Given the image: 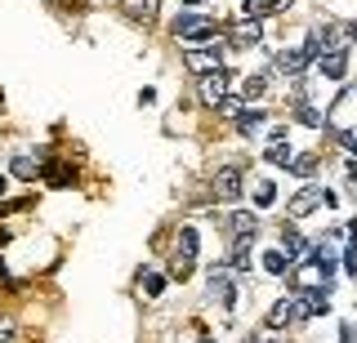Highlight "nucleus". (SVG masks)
Returning <instances> with one entry per match:
<instances>
[{
    "label": "nucleus",
    "mask_w": 357,
    "mask_h": 343,
    "mask_svg": "<svg viewBox=\"0 0 357 343\" xmlns=\"http://www.w3.org/2000/svg\"><path fill=\"white\" fill-rule=\"evenodd\" d=\"M264 125V112H241L237 116V129H241V134H250V129H259Z\"/></svg>",
    "instance_id": "20"
},
{
    "label": "nucleus",
    "mask_w": 357,
    "mask_h": 343,
    "mask_svg": "<svg viewBox=\"0 0 357 343\" xmlns=\"http://www.w3.org/2000/svg\"><path fill=\"white\" fill-rule=\"evenodd\" d=\"M232 268H237V272H245V268H250V250H245L241 241H237V250H232Z\"/></svg>",
    "instance_id": "24"
},
{
    "label": "nucleus",
    "mask_w": 357,
    "mask_h": 343,
    "mask_svg": "<svg viewBox=\"0 0 357 343\" xmlns=\"http://www.w3.org/2000/svg\"><path fill=\"white\" fill-rule=\"evenodd\" d=\"M192 263H197V232L183 228V232H178V246H174V276H178V281L192 272Z\"/></svg>",
    "instance_id": "2"
},
{
    "label": "nucleus",
    "mask_w": 357,
    "mask_h": 343,
    "mask_svg": "<svg viewBox=\"0 0 357 343\" xmlns=\"http://www.w3.org/2000/svg\"><path fill=\"white\" fill-rule=\"evenodd\" d=\"M344 63H349V58H344V49H340V54H321L317 67H321V76H331V81H344V72H349Z\"/></svg>",
    "instance_id": "12"
},
{
    "label": "nucleus",
    "mask_w": 357,
    "mask_h": 343,
    "mask_svg": "<svg viewBox=\"0 0 357 343\" xmlns=\"http://www.w3.org/2000/svg\"><path fill=\"white\" fill-rule=\"evenodd\" d=\"M210 298H219L223 308H232V303H237V290H232V276H228V268H215V272H210Z\"/></svg>",
    "instance_id": "7"
},
{
    "label": "nucleus",
    "mask_w": 357,
    "mask_h": 343,
    "mask_svg": "<svg viewBox=\"0 0 357 343\" xmlns=\"http://www.w3.org/2000/svg\"><path fill=\"white\" fill-rule=\"evenodd\" d=\"M290 0H245V18H264V14H273V9H286Z\"/></svg>",
    "instance_id": "13"
},
{
    "label": "nucleus",
    "mask_w": 357,
    "mask_h": 343,
    "mask_svg": "<svg viewBox=\"0 0 357 343\" xmlns=\"http://www.w3.org/2000/svg\"><path fill=\"white\" fill-rule=\"evenodd\" d=\"M228 228H232V237H237V241H250L255 232H259V218H255V214H245V209H237V214L228 218Z\"/></svg>",
    "instance_id": "10"
},
{
    "label": "nucleus",
    "mask_w": 357,
    "mask_h": 343,
    "mask_svg": "<svg viewBox=\"0 0 357 343\" xmlns=\"http://www.w3.org/2000/svg\"><path fill=\"white\" fill-rule=\"evenodd\" d=\"M273 196H277V187L268 183V179H264V183H255V201H259V205H268Z\"/></svg>",
    "instance_id": "23"
},
{
    "label": "nucleus",
    "mask_w": 357,
    "mask_h": 343,
    "mask_svg": "<svg viewBox=\"0 0 357 343\" xmlns=\"http://www.w3.org/2000/svg\"><path fill=\"white\" fill-rule=\"evenodd\" d=\"M139 285H143V294H148V298H156V294L165 290V276H161V272H143Z\"/></svg>",
    "instance_id": "18"
},
{
    "label": "nucleus",
    "mask_w": 357,
    "mask_h": 343,
    "mask_svg": "<svg viewBox=\"0 0 357 343\" xmlns=\"http://www.w3.org/2000/svg\"><path fill=\"white\" fill-rule=\"evenodd\" d=\"M344 268H349V276H357V246L344 250Z\"/></svg>",
    "instance_id": "26"
},
{
    "label": "nucleus",
    "mask_w": 357,
    "mask_h": 343,
    "mask_svg": "<svg viewBox=\"0 0 357 343\" xmlns=\"http://www.w3.org/2000/svg\"><path fill=\"white\" fill-rule=\"evenodd\" d=\"M241 94H245V103H250V98H259L264 94V76H250V81L241 85Z\"/></svg>",
    "instance_id": "22"
},
{
    "label": "nucleus",
    "mask_w": 357,
    "mask_h": 343,
    "mask_svg": "<svg viewBox=\"0 0 357 343\" xmlns=\"http://www.w3.org/2000/svg\"><path fill=\"white\" fill-rule=\"evenodd\" d=\"M0 343H14V326H9V321L0 326Z\"/></svg>",
    "instance_id": "27"
},
{
    "label": "nucleus",
    "mask_w": 357,
    "mask_h": 343,
    "mask_svg": "<svg viewBox=\"0 0 357 343\" xmlns=\"http://www.w3.org/2000/svg\"><path fill=\"white\" fill-rule=\"evenodd\" d=\"M174 36L188 45H215V23L206 14H178L174 18Z\"/></svg>",
    "instance_id": "1"
},
{
    "label": "nucleus",
    "mask_w": 357,
    "mask_h": 343,
    "mask_svg": "<svg viewBox=\"0 0 357 343\" xmlns=\"http://www.w3.org/2000/svg\"><path fill=\"white\" fill-rule=\"evenodd\" d=\"M259 36H264L259 18H241V23H237V31H232V45H255Z\"/></svg>",
    "instance_id": "11"
},
{
    "label": "nucleus",
    "mask_w": 357,
    "mask_h": 343,
    "mask_svg": "<svg viewBox=\"0 0 357 343\" xmlns=\"http://www.w3.org/2000/svg\"><path fill=\"white\" fill-rule=\"evenodd\" d=\"M273 63H277V72H282V76H299V72L308 67V54L304 49H282Z\"/></svg>",
    "instance_id": "9"
},
{
    "label": "nucleus",
    "mask_w": 357,
    "mask_h": 343,
    "mask_svg": "<svg viewBox=\"0 0 357 343\" xmlns=\"http://www.w3.org/2000/svg\"><path fill=\"white\" fill-rule=\"evenodd\" d=\"M282 241H286L282 250H286V259H290V263H295V259H304V250H308V246H304V237H299V232H286Z\"/></svg>",
    "instance_id": "17"
},
{
    "label": "nucleus",
    "mask_w": 357,
    "mask_h": 343,
    "mask_svg": "<svg viewBox=\"0 0 357 343\" xmlns=\"http://www.w3.org/2000/svg\"><path fill=\"white\" fill-rule=\"evenodd\" d=\"M188 72H197V76H210V72H219V45L188 49Z\"/></svg>",
    "instance_id": "6"
},
{
    "label": "nucleus",
    "mask_w": 357,
    "mask_h": 343,
    "mask_svg": "<svg viewBox=\"0 0 357 343\" xmlns=\"http://www.w3.org/2000/svg\"><path fill=\"white\" fill-rule=\"evenodd\" d=\"M121 9H126V18H134V23H156V9H161V0H121Z\"/></svg>",
    "instance_id": "8"
},
{
    "label": "nucleus",
    "mask_w": 357,
    "mask_h": 343,
    "mask_svg": "<svg viewBox=\"0 0 357 343\" xmlns=\"http://www.w3.org/2000/svg\"><path fill=\"white\" fill-rule=\"evenodd\" d=\"M290 174H295V179H312V174H317V157H312V152L295 157V161H290Z\"/></svg>",
    "instance_id": "15"
},
{
    "label": "nucleus",
    "mask_w": 357,
    "mask_h": 343,
    "mask_svg": "<svg viewBox=\"0 0 357 343\" xmlns=\"http://www.w3.org/2000/svg\"><path fill=\"white\" fill-rule=\"evenodd\" d=\"M349 36H353V40H357V23H353V27H349Z\"/></svg>",
    "instance_id": "30"
},
{
    "label": "nucleus",
    "mask_w": 357,
    "mask_h": 343,
    "mask_svg": "<svg viewBox=\"0 0 357 343\" xmlns=\"http://www.w3.org/2000/svg\"><path fill=\"white\" fill-rule=\"evenodd\" d=\"M268 161H273V165H286V161H290L286 138H273V147H268Z\"/></svg>",
    "instance_id": "21"
},
{
    "label": "nucleus",
    "mask_w": 357,
    "mask_h": 343,
    "mask_svg": "<svg viewBox=\"0 0 357 343\" xmlns=\"http://www.w3.org/2000/svg\"><path fill=\"white\" fill-rule=\"evenodd\" d=\"M290 268V259H286V250H268L264 254V272H273V276H282Z\"/></svg>",
    "instance_id": "16"
},
{
    "label": "nucleus",
    "mask_w": 357,
    "mask_h": 343,
    "mask_svg": "<svg viewBox=\"0 0 357 343\" xmlns=\"http://www.w3.org/2000/svg\"><path fill=\"white\" fill-rule=\"evenodd\" d=\"M215 196L219 201H237L241 196V165H223V170H215Z\"/></svg>",
    "instance_id": "3"
},
{
    "label": "nucleus",
    "mask_w": 357,
    "mask_h": 343,
    "mask_svg": "<svg viewBox=\"0 0 357 343\" xmlns=\"http://www.w3.org/2000/svg\"><path fill=\"white\" fill-rule=\"evenodd\" d=\"M290 317H295V298H282V303H277L273 312H268V326H273V330H282Z\"/></svg>",
    "instance_id": "14"
},
{
    "label": "nucleus",
    "mask_w": 357,
    "mask_h": 343,
    "mask_svg": "<svg viewBox=\"0 0 357 343\" xmlns=\"http://www.w3.org/2000/svg\"><path fill=\"white\" fill-rule=\"evenodd\" d=\"M14 174H18V179H36V174H40V165L31 161V157H18V161H14Z\"/></svg>",
    "instance_id": "19"
},
{
    "label": "nucleus",
    "mask_w": 357,
    "mask_h": 343,
    "mask_svg": "<svg viewBox=\"0 0 357 343\" xmlns=\"http://www.w3.org/2000/svg\"><path fill=\"white\" fill-rule=\"evenodd\" d=\"M321 201H326V192H321L317 183H308L299 196H290V205H286V209H290V218H304V214H312V209H317Z\"/></svg>",
    "instance_id": "5"
},
{
    "label": "nucleus",
    "mask_w": 357,
    "mask_h": 343,
    "mask_svg": "<svg viewBox=\"0 0 357 343\" xmlns=\"http://www.w3.org/2000/svg\"><path fill=\"white\" fill-rule=\"evenodd\" d=\"M183 5H201V0H183Z\"/></svg>",
    "instance_id": "31"
},
{
    "label": "nucleus",
    "mask_w": 357,
    "mask_h": 343,
    "mask_svg": "<svg viewBox=\"0 0 357 343\" xmlns=\"http://www.w3.org/2000/svg\"><path fill=\"white\" fill-rule=\"evenodd\" d=\"M295 116L304 120V125H321V112H317V107H304V103H299V107H295Z\"/></svg>",
    "instance_id": "25"
},
{
    "label": "nucleus",
    "mask_w": 357,
    "mask_h": 343,
    "mask_svg": "<svg viewBox=\"0 0 357 343\" xmlns=\"http://www.w3.org/2000/svg\"><path fill=\"white\" fill-rule=\"evenodd\" d=\"M9 192V179H5V174H0V196H5Z\"/></svg>",
    "instance_id": "29"
},
{
    "label": "nucleus",
    "mask_w": 357,
    "mask_h": 343,
    "mask_svg": "<svg viewBox=\"0 0 357 343\" xmlns=\"http://www.w3.org/2000/svg\"><path fill=\"white\" fill-rule=\"evenodd\" d=\"M344 147H349V152H357V138H353V134H344Z\"/></svg>",
    "instance_id": "28"
},
{
    "label": "nucleus",
    "mask_w": 357,
    "mask_h": 343,
    "mask_svg": "<svg viewBox=\"0 0 357 343\" xmlns=\"http://www.w3.org/2000/svg\"><path fill=\"white\" fill-rule=\"evenodd\" d=\"M201 343H210V339H201Z\"/></svg>",
    "instance_id": "32"
},
{
    "label": "nucleus",
    "mask_w": 357,
    "mask_h": 343,
    "mask_svg": "<svg viewBox=\"0 0 357 343\" xmlns=\"http://www.w3.org/2000/svg\"><path fill=\"white\" fill-rule=\"evenodd\" d=\"M201 98H206L210 107H219L223 98H228V67H219V72L201 76Z\"/></svg>",
    "instance_id": "4"
}]
</instances>
